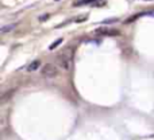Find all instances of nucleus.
Listing matches in <instances>:
<instances>
[{"instance_id":"1","label":"nucleus","mask_w":154,"mask_h":140,"mask_svg":"<svg viewBox=\"0 0 154 140\" xmlns=\"http://www.w3.org/2000/svg\"><path fill=\"white\" fill-rule=\"evenodd\" d=\"M41 73H42V77L45 79H54L58 77L60 70L54 64H46V65H43Z\"/></svg>"},{"instance_id":"2","label":"nucleus","mask_w":154,"mask_h":140,"mask_svg":"<svg viewBox=\"0 0 154 140\" xmlns=\"http://www.w3.org/2000/svg\"><path fill=\"white\" fill-rule=\"evenodd\" d=\"M58 64L62 69L66 71H69L72 69V53H70V50L65 51L64 54L58 55Z\"/></svg>"},{"instance_id":"3","label":"nucleus","mask_w":154,"mask_h":140,"mask_svg":"<svg viewBox=\"0 0 154 140\" xmlns=\"http://www.w3.org/2000/svg\"><path fill=\"white\" fill-rule=\"evenodd\" d=\"M96 34L99 35H111V37H115V35H119V31L114 28H97L96 30Z\"/></svg>"},{"instance_id":"4","label":"nucleus","mask_w":154,"mask_h":140,"mask_svg":"<svg viewBox=\"0 0 154 140\" xmlns=\"http://www.w3.org/2000/svg\"><path fill=\"white\" fill-rule=\"evenodd\" d=\"M18 26L16 23H12V24H7V26H3L2 27V34H5V32H8V31H12V30H15V27Z\"/></svg>"},{"instance_id":"5","label":"nucleus","mask_w":154,"mask_h":140,"mask_svg":"<svg viewBox=\"0 0 154 140\" xmlns=\"http://www.w3.org/2000/svg\"><path fill=\"white\" fill-rule=\"evenodd\" d=\"M39 66H41V62H39V61H34L32 64H30V65H29L27 70H29V71H35Z\"/></svg>"},{"instance_id":"6","label":"nucleus","mask_w":154,"mask_h":140,"mask_svg":"<svg viewBox=\"0 0 154 140\" xmlns=\"http://www.w3.org/2000/svg\"><path fill=\"white\" fill-rule=\"evenodd\" d=\"M61 43H62V38H60V39H57L56 42H54V43H51V45L49 46V50H54V49H56V47H58V46L61 45Z\"/></svg>"},{"instance_id":"7","label":"nucleus","mask_w":154,"mask_h":140,"mask_svg":"<svg viewBox=\"0 0 154 140\" xmlns=\"http://www.w3.org/2000/svg\"><path fill=\"white\" fill-rule=\"evenodd\" d=\"M95 0H80V1L75 3V5H81V4H89V3H93Z\"/></svg>"},{"instance_id":"8","label":"nucleus","mask_w":154,"mask_h":140,"mask_svg":"<svg viewBox=\"0 0 154 140\" xmlns=\"http://www.w3.org/2000/svg\"><path fill=\"white\" fill-rule=\"evenodd\" d=\"M48 16H49V15H45V16H41V18H39V20H41V22H42V20H46V19H48Z\"/></svg>"},{"instance_id":"9","label":"nucleus","mask_w":154,"mask_h":140,"mask_svg":"<svg viewBox=\"0 0 154 140\" xmlns=\"http://www.w3.org/2000/svg\"><path fill=\"white\" fill-rule=\"evenodd\" d=\"M145 1H150V0H145Z\"/></svg>"}]
</instances>
